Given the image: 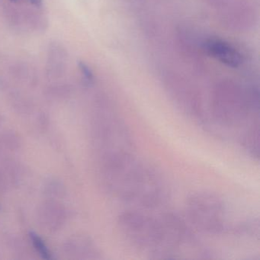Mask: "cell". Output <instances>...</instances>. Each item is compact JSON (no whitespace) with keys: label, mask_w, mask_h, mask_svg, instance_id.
I'll list each match as a JSON object with an SVG mask.
<instances>
[{"label":"cell","mask_w":260,"mask_h":260,"mask_svg":"<svg viewBox=\"0 0 260 260\" xmlns=\"http://www.w3.org/2000/svg\"><path fill=\"white\" fill-rule=\"evenodd\" d=\"M106 188L118 200L140 209L160 206L168 194L160 172L136 154L103 167Z\"/></svg>","instance_id":"6da1fadb"},{"label":"cell","mask_w":260,"mask_h":260,"mask_svg":"<svg viewBox=\"0 0 260 260\" xmlns=\"http://www.w3.org/2000/svg\"><path fill=\"white\" fill-rule=\"evenodd\" d=\"M117 225L121 235L133 247L150 258H158L164 240L162 214L153 216L141 210H128L118 215Z\"/></svg>","instance_id":"7a4b0ae2"},{"label":"cell","mask_w":260,"mask_h":260,"mask_svg":"<svg viewBox=\"0 0 260 260\" xmlns=\"http://www.w3.org/2000/svg\"><path fill=\"white\" fill-rule=\"evenodd\" d=\"M185 207L190 222L199 231L215 235L226 229V205L223 199L215 193L194 191L187 199Z\"/></svg>","instance_id":"3957f363"},{"label":"cell","mask_w":260,"mask_h":260,"mask_svg":"<svg viewBox=\"0 0 260 260\" xmlns=\"http://www.w3.org/2000/svg\"><path fill=\"white\" fill-rule=\"evenodd\" d=\"M99 138L101 142L103 166L135 154L130 131L118 113L109 110L100 118Z\"/></svg>","instance_id":"277c9868"},{"label":"cell","mask_w":260,"mask_h":260,"mask_svg":"<svg viewBox=\"0 0 260 260\" xmlns=\"http://www.w3.org/2000/svg\"><path fill=\"white\" fill-rule=\"evenodd\" d=\"M254 106L255 102L249 100L238 88L220 86L213 100V118L220 125L237 127L246 122Z\"/></svg>","instance_id":"5b68a950"},{"label":"cell","mask_w":260,"mask_h":260,"mask_svg":"<svg viewBox=\"0 0 260 260\" xmlns=\"http://www.w3.org/2000/svg\"><path fill=\"white\" fill-rule=\"evenodd\" d=\"M205 49L210 56L230 68H239L243 62L241 54L224 41L209 39L205 43Z\"/></svg>","instance_id":"8992f818"},{"label":"cell","mask_w":260,"mask_h":260,"mask_svg":"<svg viewBox=\"0 0 260 260\" xmlns=\"http://www.w3.org/2000/svg\"><path fill=\"white\" fill-rule=\"evenodd\" d=\"M243 144L252 156L258 157L259 152V124L258 120L252 122L243 137Z\"/></svg>","instance_id":"52a82bcc"},{"label":"cell","mask_w":260,"mask_h":260,"mask_svg":"<svg viewBox=\"0 0 260 260\" xmlns=\"http://www.w3.org/2000/svg\"><path fill=\"white\" fill-rule=\"evenodd\" d=\"M30 238H31V242H32L33 246L35 249H36L39 255L45 259H49L51 258V253L48 250V247L45 245V242L43 241L39 235L35 234V233H31L30 234Z\"/></svg>","instance_id":"ba28073f"},{"label":"cell","mask_w":260,"mask_h":260,"mask_svg":"<svg viewBox=\"0 0 260 260\" xmlns=\"http://www.w3.org/2000/svg\"><path fill=\"white\" fill-rule=\"evenodd\" d=\"M80 68L81 70L82 73H83V75H84L85 78L88 80V81H91V80L93 79V75H92V73L91 72L89 68L86 66L85 63H80Z\"/></svg>","instance_id":"9c48e42d"},{"label":"cell","mask_w":260,"mask_h":260,"mask_svg":"<svg viewBox=\"0 0 260 260\" xmlns=\"http://www.w3.org/2000/svg\"><path fill=\"white\" fill-rule=\"evenodd\" d=\"M31 2L38 6L39 4H41V0H31Z\"/></svg>","instance_id":"30bf717a"},{"label":"cell","mask_w":260,"mask_h":260,"mask_svg":"<svg viewBox=\"0 0 260 260\" xmlns=\"http://www.w3.org/2000/svg\"><path fill=\"white\" fill-rule=\"evenodd\" d=\"M14 1H16V0H14Z\"/></svg>","instance_id":"8fae6325"}]
</instances>
